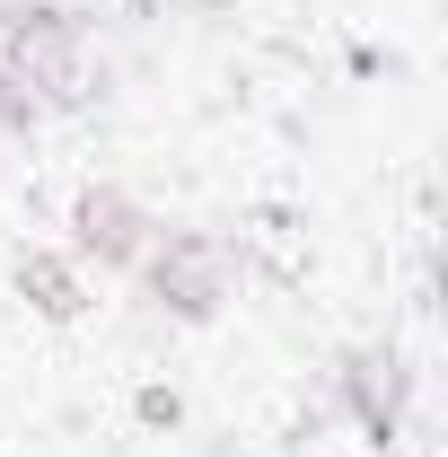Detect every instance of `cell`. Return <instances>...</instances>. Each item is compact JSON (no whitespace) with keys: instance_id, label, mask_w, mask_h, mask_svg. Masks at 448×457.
<instances>
[{"instance_id":"3","label":"cell","mask_w":448,"mask_h":457,"mask_svg":"<svg viewBox=\"0 0 448 457\" xmlns=\"http://www.w3.org/2000/svg\"><path fill=\"white\" fill-rule=\"evenodd\" d=\"M335 404L352 413V431H361L369 449H395V440H404V413H413V370L395 361L387 343H378V352L352 343L335 361Z\"/></svg>"},{"instance_id":"4","label":"cell","mask_w":448,"mask_h":457,"mask_svg":"<svg viewBox=\"0 0 448 457\" xmlns=\"http://www.w3.org/2000/svg\"><path fill=\"white\" fill-rule=\"evenodd\" d=\"M159 228L168 220H159L150 203H132L123 185H79V194H71V237H79V255H97L106 273H132Z\"/></svg>"},{"instance_id":"7","label":"cell","mask_w":448,"mask_h":457,"mask_svg":"<svg viewBox=\"0 0 448 457\" xmlns=\"http://www.w3.org/2000/svg\"><path fill=\"white\" fill-rule=\"evenodd\" d=\"M185 404H176V387H141V422H176Z\"/></svg>"},{"instance_id":"2","label":"cell","mask_w":448,"mask_h":457,"mask_svg":"<svg viewBox=\"0 0 448 457\" xmlns=\"http://www.w3.org/2000/svg\"><path fill=\"white\" fill-rule=\"evenodd\" d=\"M132 282H141V299H150L159 317L212 326V317L228 308V290H237V255H228L212 228H159L150 255L132 264Z\"/></svg>"},{"instance_id":"1","label":"cell","mask_w":448,"mask_h":457,"mask_svg":"<svg viewBox=\"0 0 448 457\" xmlns=\"http://www.w3.org/2000/svg\"><path fill=\"white\" fill-rule=\"evenodd\" d=\"M0 71L36 97V114H88L106 97V62L88 18L62 0H0Z\"/></svg>"},{"instance_id":"5","label":"cell","mask_w":448,"mask_h":457,"mask_svg":"<svg viewBox=\"0 0 448 457\" xmlns=\"http://www.w3.org/2000/svg\"><path fill=\"white\" fill-rule=\"evenodd\" d=\"M9 282H18V299H27L36 317H54V326H71V317L88 308V282H79V264H71V255H54V246H27V255L9 264Z\"/></svg>"},{"instance_id":"6","label":"cell","mask_w":448,"mask_h":457,"mask_svg":"<svg viewBox=\"0 0 448 457\" xmlns=\"http://www.w3.org/2000/svg\"><path fill=\"white\" fill-rule=\"evenodd\" d=\"M36 123H45V114H36V97H27V88H18V79L0 71V141H27Z\"/></svg>"}]
</instances>
